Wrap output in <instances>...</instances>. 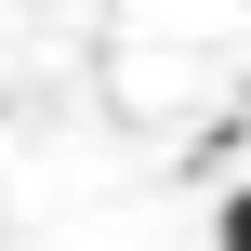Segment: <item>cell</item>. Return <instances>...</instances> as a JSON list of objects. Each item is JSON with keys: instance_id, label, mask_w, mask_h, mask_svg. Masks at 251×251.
Instances as JSON below:
<instances>
[{"instance_id": "obj_1", "label": "cell", "mask_w": 251, "mask_h": 251, "mask_svg": "<svg viewBox=\"0 0 251 251\" xmlns=\"http://www.w3.org/2000/svg\"><path fill=\"white\" fill-rule=\"evenodd\" d=\"M212 251H251V185L225 199V212H212Z\"/></svg>"}]
</instances>
